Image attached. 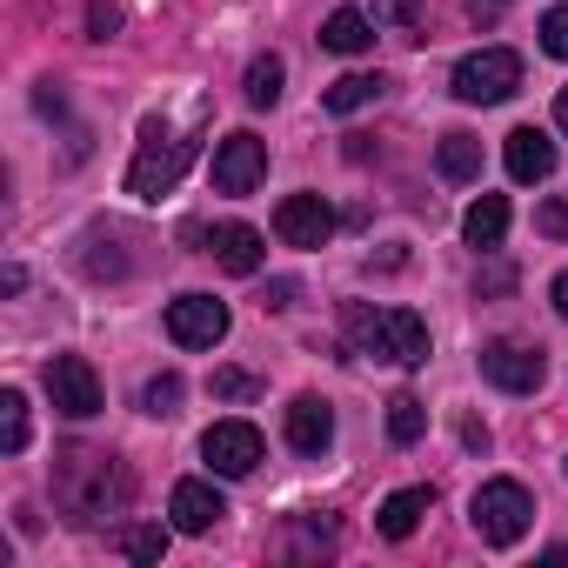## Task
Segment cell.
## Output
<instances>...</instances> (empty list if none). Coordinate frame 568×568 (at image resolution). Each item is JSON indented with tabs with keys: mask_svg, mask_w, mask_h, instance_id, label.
Masks as SVG:
<instances>
[{
	"mask_svg": "<svg viewBox=\"0 0 568 568\" xmlns=\"http://www.w3.org/2000/svg\"><path fill=\"white\" fill-rule=\"evenodd\" d=\"M322 48H328V54H368V48H375V21H368L362 8H335V14L322 21Z\"/></svg>",
	"mask_w": 568,
	"mask_h": 568,
	"instance_id": "17",
	"label": "cell"
},
{
	"mask_svg": "<svg viewBox=\"0 0 568 568\" xmlns=\"http://www.w3.org/2000/svg\"><path fill=\"white\" fill-rule=\"evenodd\" d=\"M501 288H515V274H508V267H488V274H481V295H501Z\"/></svg>",
	"mask_w": 568,
	"mask_h": 568,
	"instance_id": "31",
	"label": "cell"
},
{
	"mask_svg": "<svg viewBox=\"0 0 568 568\" xmlns=\"http://www.w3.org/2000/svg\"><path fill=\"white\" fill-rule=\"evenodd\" d=\"M194 148H201V134H168L161 121H148V128H141V154H134V168H128V194H134V201L174 194V181L187 174Z\"/></svg>",
	"mask_w": 568,
	"mask_h": 568,
	"instance_id": "3",
	"label": "cell"
},
{
	"mask_svg": "<svg viewBox=\"0 0 568 568\" xmlns=\"http://www.w3.org/2000/svg\"><path fill=\"white\" fill-rule=\"evenodd\" d=\"M328 442H335V408L322 395H295L288 402V448L295 455H328Z\"/></svg>",
	"mask_w": 568,
	"mask_h": 568,
	"instance_id": "13",
	"label": "cell"
},
{
	"mask_svg": "<svg viewBox=\"0 0 568 568\" xmlns=\"http://www.w3.org/2000/svg\"><path fill=\"white\" fill-rule=\"evenodd\" d=\"M462 234H468V247H501V234H508V201H501V194H481V201L462 214Z\"/></svg>",
	"mask_w": 568,
	"mask_h": 568,
	"instance_id": "18",
	"label": "cell"
},
{
	"mask_svg": "<svg viewBox=\"0 0 568 568\" xmlns=\"http://www.w3.org/2000/svg\"><path fill=\"white\" fill-rule=\"evenodd\" d=\"M555 128H561V134H568V88H561V94H555Z\"/></svg>",
	"mask_w": 568,
	"mask_h": 568,
	"instance_id": "33",
	"label": "cell"
},
{
	"mask_svg": "<svg viewBox=\"0 0 568 568\" xmlns=\"http://www.w3.org/2000/svg\"><path fill=\"white\" fill-rule=\"evenodd\" d=\"M348 348L362 362L422 368L428 362V322L415 308H348Z\"/></svg>",
	"mask_w": 568,
	"mask_h": 568,
	"instance_id": "2",
	"label": "cell"
},
{
	"mask_svg": "<svg viewBox=\"0 0 568 568\" xmlns=\"http://www.w3.org/2000/svg\"><path fill=\"white\" fill-rule=\"evenodd\" d=\"M168 515H174V528H181V535H207V528L227 515V501H221V488H214V481H174Z\"/></svg>",
	"mask_w": 568,
	"mask_h": 568,
	"instance_id": "14",
	"label": "cell"
},
{
	"mask_svg": "<svg viewBox=\"0 0 568 568\" xmlns=\"http://www.w3.org/2000/svg\"><path fill=\"white\" fill-rule=\"evenodd\" d=\"M261 174H267V141L247 134V128H234V134L214 148V187H221V194H254Z\"/></svg>",
	"mask_w": 568,
	"mask_h": 568,
	"instance_id": "8",
	"label": "cell"
},
{
	"mask_svg": "<svg viewBox=\"0 0 568 568\" xmlns=\"http://www.w3.org/2000/svg\"><path fill=\"white\" fill-rule=\"evenodd\" d=\"M375 101H382V74H342V81H328V94H322L328 114H362V108H375Z\"/></svg>",
	"mask_w": 568,
	"mask_h": 568,
	"instance_id": "19",
	"label": "cell"
},
{
	"mask_svg": "<svg viewBox=\"0 0 568 568\" xmlns=\"http://www.w3.org/2000/svg\"><path fill=\"white\" fill-rule=\"evenodd\" d=\"M535 227H541L548 241H568V201H541V207H535Z\"/></svg>",
	"mask_w": 568,
	"mask_h": 568,
	"instance_id": "29",
	"label": "cell"
},
{
	"mask_svg": "<svg viewBox=\"0 0 568 568\" xmlns=\"http://www.w3.org/2000/svg\"><path fill=\"white\" fill-rule=\"evenodd\" d=\"M207 388H214V402H254V395H261V382H254L247 368H214Z\"/></svg>",
	"mask_w": 568,
	"mask_h": 568,
	"instance_id": "27",
	"label": "cell"
},
{
	"mask_svg": "<svg viewBox=\"0 0 568 568\" xmlns=\"http://www.w3.org/2000/svg\"><path fill=\"white\" fill-rule=\"evenodd\" d=\"M541 54L568 61V8H548V14H541Z\"/></svg>",
	"mask_w": 568,
	"mask_h": 568,
	"instance_id": "28",
	"label": "cell"
},
{
	"mask_svg": "<svg viewBox=\"0 0 568 568\" xmlns=\"http://www.w3.org/2000/svg\"><path fill=\"white\" fill-rule=\"evenodd\" d=\"M435 168H442V181H475L481 174V141L475 134H442Z\"/></svg>",
	"mask_w": 568,
	"mask_h": 568,
	"instance_id": "20",
	"label": "cell"
},
{
	"mask_svg": "<svg viewBox=\"0 0 568 568\" xmlns=\"http://www.w3.org/2000/svg\"><path fill=\"white\" fill-rule=\"evenodd\" d=\"M548 295H555V315L568 322V274H555V288H548Z\"/></svg>",
	"mask_w": 568,
	"mask_h": 568,
	"instance_id": "32",
	"label": "cell"
},
{
	"mask_svg": "<svg viewBox=\"0 0 568 568\" xmlns=\"http://www.w3.org/2000/svg\"><path fill=\"white\" fill-rule=\"evenodd\" d=\"M168 335H174V348H214L227 335V302H214V295L168 302Z\"/></svg>",
	"mask_w": 568,
	"mask_h": 568,
	"instance_id": "10",
	"label": "cell"
},
{
	"mask_svg": "<svg viewBox=\"0 0 568 568\" xmlns=\"http://www.w3.org/2000/svg\"><path fill=\"white\" fill-rule=\"evenodd\" d=\"M481 375H488L501 395H535L541 375H548V355L528 348V342H488V348H481Z\"/></svg>",
	"mask_w": 568,
	"mask_h": 568,
	"instance_id": "9",
	"label": "cell"
},
{
	"mask_svg": "<svg viewBox=\"0 0 568 568\" xmlns=\"http://www.w3.org/2000/svg\"><path fill=\"white\" fill-rule=\"evenodd\" d=\"M48 481H54V508L74 528H101V521L128 515V501H134V475L108 448H88V442L54 448V475Z\"/></svg>",
	"mask_w": 568,
	"mask_h": 568,
	"instance_id": "1",
	"label": "cell"
},
{
	"mask_svg": "<svg viewBox=\"0 0 568 568\" xmlns=\"http://www.w3.org/2000/svg\"><path fill=\"white\" fill-rule=\"evenodd\" d=\"M0 448L8 455L28 448V395L21 388H0Z\"/></svg>",
	"mask_w": 568,
	"mask_h": 568,
	"instance_id": "22",
	"label": "cell"
},
{
	"mask_svg": "<svg viewBox=\"0 0 568 568\" xmlns=\"http://www.w3.org/2000/svg\"><path fill=\"white\" fill-rule=\"evenodd\" d=\"M121 555H128V561H161V555H168V528H154V521L128 528V535H121Z\"/></svg>",
	"mask_w": 568,
	"mask_h": 568,
	"instance_id": "25",
	"label": "cell"
},
{
	"mask_svg": "<svg viewBox=\"0 0 568 568\" xmlns=\"http://www.w3.org/2000/svg\"><path fill=\"white\" fill-rule=\"evenodd\" d=\"M274 234L288 241V247H322L335 234V207L322 194H288V201L274 207Z\"/></svg>",
	"mask_w": 568,
	"mask_h": 568,
	"instance_id": "11",
	"label": "cell"
},
{
	"mask_svg": "<svg viewBox=\"0 0 568 568\" xmlns=\"http://www.w3.org/2000/svg\"><path fill=\"white\" fill-rule=\"evenodd\" d=\"M501 161H508L515 181H548V174H555V141H548L541 128H515L508 148H501Z\"/></svg>",
	"mask_w": 568,
	"mask_h": 568,
	"instance_id": "15",
	"label": "cell"
},
{
	"mask_svg": "<svg viewBox=\"0 0 568 568\" xmlns=\"http://www.w3.org/2000/svg\"><path fill=\"white\" fill-rule=\"evenodd\" d=\"M468 521H475V535L488 548H515L528 535V521H535V495L521 481H481L475 501H468Z\"/></svg>",
	"mask_w": 568,
	"mask_h": 568,
	"instance_id": "4",
	"label": "cell"
},
{
	"mask_svg": "<svg viewBox=\"0 0 568 568\" xmlns=\"http://www.w3.org/2000/svg\"><path fill=\"white\" fill-rule=\"evenodd\" d=\"M181 395H187V382H181V375H154V382L141 388V408H148L154 422H168V415H181Z\"/></svg>",
	"mask_w": 568,
	"mask_h": 568,
	"instance_id": "24",
	"label": "cell"
},
{
	"mask_svg": "<svg viewBox=\"0 0 568 568\" xmlns=\"http://www.w3.org/2000/svg\"><path fill=\"white\" fill-rule=\"evenodd\" d=\"M375 21L382 28H402V34H422L428 8H422V0H375Z\"/></svg>",
	"mask_w": 568,
	"mask_h": 568,
	"instance_id": "26",
	"label": "cell"
},
{
	"mask_svg": "<svg viewBox=\"0 0 568 568\" xmlns=\"http://www.w3.org/2000/svg\"><path fill=\"white\" fill-rule=\"evenodd\" d=\"M48 395H54V408H61L68 422L101 415V375H94V362H88V355H54V362H48Z\"/></svg>",
	"mask_w": 568,
	"mask_h": 568,
	"instance_id": "6",
	"label": "cell"
},
{
	"mask_svg": "<svg viewBox=\"0 0 568 568\" xmlns=\"http://www.w3.org/2000/svg\"><path fill=\"white\" fill-rule=\"evenodd\" d=\"M515 88H521V54H508V48H481V54L455 61V101H468V108H495Z\"/></svg>",
	"mask_w": 568,
	"mask_h": 568,
	"instance_id": "5",
	"label": "cell"
},
{
	"mask_svg": "<svg viewBox=\"0 0 568 568\" xmlns=\"http://www.w3.org/2000/svg\"><path fill=\"white\" fill-rule=\"evenodd\" d=\"M261 455H267V442H261L254 422H214V428L201 435V462H207L214 475H254Z\"/></svg>",
	"mask_w": 568,
	"mask_h": 568,
	"instance_id": "7",
	"label": "cell"
},
{
	"mask_svg": "<svg viewBox=\"0 0 568 568\" xmlns=\"http://www.w3.org/2000/svg\"><path fill=\"white\" fill-rule=\"evenodd\" d=\"M201 241H207V254H214L227 274H261V261H267V247H261V234H254L247 221H221V227H207Z\"/></svg>",
	"mask_w": 568,
	"mask_h": 568,
	"instance_id": "12",
	"label": "cell"
},
{
	"mask_svg": "<svg viewBox=\"0 0 568 568\" xmlns=\"http://www.w3.org/2000/svg\"><path fill=\"white\" fill-rule=\"evenodd\" d=\"M435 508V488H395L388 501H382V515H375V528L388 535V541H408L415 535V521Z\"/></svg>",
	"mask_w": 568,
	"mask_h": 568,
	"instance_id": "16",
	"label": "cell"
},
{
	"mask_svg": "<svg viewBox=\"0 0 568 568\" xmlns=\"http://www.w3.org/2000/svg\"><path fill=\"white\" fill-rule=\"evenodd\" d=\"M388 435H395L402 448L422 442V435H428V408H422L415 395H395V402H388Z\"/></svg>",
	"mask_w": 568,
	"mask_h": 568,
	"instance_id": "23",
	"label": "cell"
},
{
	"mask_svg": "<svg viewBox=\"0 0 568 568\" xmlns=\"http://www.w3.org/2000/svg\"><path fill=\"white\" fill-rule=\"evenodd\" d=\"M468 8H475V14H501V8H508V0H468Z\"/></svg>",
	"mask_w": 568,
	"mask_h": 568,
	"instance_id": "34",
	"label": "cell"
},
{
	"mask_svg": "<svg viewBox=\"0 0 568 568\" xmlns=\"http://www.w3.org/2000/svg\"><path fill=\"white\" fill-rule=\"evenodd\" d=\"M281 81H288L281 54H254V61H247V108H274V101H281Z\"/></svg>",
	"mask_w": 568,
	"mask_h": 568,
	"instance_id": "21",
	"label": "cell"
},
{
	"mask_svg": "<svg viewBox=\"0 0 568 568\" xmlns=\"http://www.w3.org/2000/svg\"><path fill=\"white\" fill-rule=\"evenodd\" d=\"M114 28H121V8H114V0H94V8H88V34H94V41H108Z\"/></svg>",
	"mask_w": 568,
	"mask_h": 568,
	"instance_id": "30",
	"label": "cell"
}]
</instances>
